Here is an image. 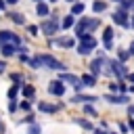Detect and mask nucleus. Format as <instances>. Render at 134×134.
Here are the masks:
<instances>
[{
  "mask_svg": "<svg viewBox=\"0 0 134 134\" xmlns=\"http://www.w3.org/2000/svg\"><path fill=\"white\" fill-rule=\"evenodd\" d=\"M61 29V21H59V13H50V17H46L42 23H40V31L44 38H52L57 36Z\"/></svg>",
  "mask_w": 134,
  "mask_h": 134,
  "instance_id": "f257e3e1",
  "label": "nucleus"
},
{
  "mask_svg": "<svg viewBox=\"0 0 134 134\" xmlns=\"http://www.w3.org/2000/svg\"><path fill=\"white\" fill-rule=\"evenodd\" d=\"M36 59L40 61V65L42 67H46V69H50V71H67V65L63 63V61H59L57 57H52L50 52H40V54H36Z\"/></svg>",
  "mask_w": 134,
  "mask_h": 134,
  "instance_id": "f03ea898",
  "label": "nucleus"
},
{
  "mask_svg": "<svg viewBox=\"0 0 134 134\" xmlns=\"http://www.w3.org/2000/svg\"><path fill=\"white\" fill-rule=\"evenodd\" d=\"M130 71H128V67H126V63H121V61H117V59H107V69L103 71V75H107V77H126Z\"/></svg>",
  "mask_w": 134,
  "mask_h": 134,
  "instance_id": "7ed1b4c3",
  "label": "nucleus"
},
{
  "mask_svg": "<svg viewBox=\"0 0 134 134\" xmlns=\"http://www.w3.org/2000/svg\"><path fill=\"white\" fill-rule=\"evenodd\" d=\"M77 54H82V57H88V54H92L94 52V48H96V38L92 36V34H82V36H77Z\"/></svg>",
  "mask_w": 134,
  "mask_h": 134,
  "instance_id": "20e7f679",
  "label": "nucleus"
},
{
  "mask_svg": "<svg viewBox=\"0 0 134 134\" xmlns=\"http://www.w3.org/2000/svg\"><path fill=\"white\" fill-rule=\"evenodd\" d=\"M4 44H17V46H21V38H19L15 31L2 29V31H0V46H4Z\"/></svg>",
  "mask_w": 134,
  "mask_h": 134,
  "instance_id": "39448f33",
  "label": "nucleus"
},
{
  "mask_svg": "<svg viewBox=\"0 0 134 134\" xmlns=\"http://www.w3.org/2000/svg\"><path fill=\"white\" fill-rule=\"evenodd\" d=\"M107 65V57H94L92 61H90V65H88V69H90V73H94V75H100L103 73V67Z\"/></svg>",
  "mask_w": 134,
  "mask_h": 134,
  "instance_id": "423d86ee",
  "label": "nucleus"
},
{
  "mask_svg": "<svg viewBox=\"0 0 134 134\" xmlns=\"http://www.w3.org/2000/svg\"><path fill=\"white\" fill-rule=\"evenodd\" d=\"M50 46H59V48H73L75 46V38L71 36H59L57 40L50 38Z\"/></svg>",
  "mask_w": 134,
  "mask_h": 134,
  "instance_id": "0eeeda50",
  "label": "nucleus"
},
{
  "mask_svg": "<svg viewBox=\"0 0 134 134\" xmlns=\"http://www.w3.org/2000/svg\"><path fill=\"white\" fill-rule=\"evenodd\" d=\"M96 100H98V96H94V94H82V92L73 94V98H71L73 105H94Z\"/></svg>",
  "mask_w": 134,
  "mask_h": 134,
  "instance_id": "6e6552de",
  "label": "nucleus"
},
{
  "mask_svg": "<svg viewBox=\"0 0 134 134\" xmlns=\"http://www.w3.org/2000/svg\"><path fill=\"white\" fill-rule=\"evenodd\" d=\"M103 98H105L109 105H128V103H130L128 94H115V92H107Z\"/></svg>",
  "mask_w": 134,
  "mask_h": 134,
  "instance_id": "1a4fd4ad",
  "label": "nucleus"
},
{
  "mask_svg": "<svg viewBox=\"0 0 134 134\" xmlns=\"http://www.w3.org/2000/svg\"><path fill=\"white\" fill-rule=\"evenodd\" d=\"M111 19H113V23H115V25H121L124 29H128V27H130V13L115 10V13L111 15Z\"/></svg>",
  "mask_w": 134,
  "mask_h": 134,
  "instance_id": "9d476101",
  "label": "nucleus"
},
{
  "mask_svg": "<svg viewBox=\"0 0 134 134\" xmlns=\"http://www.w3.org/2000/svg\"><path fill=\"white\" fill-rule=\"evenodd\" d=\"M48 92H50L52 96H63V94H65V82L52 80V82L48 84Z\"/></svg>",
  "mask_w": 134,
  "mask_h": 134,
  "instance_id": "9b49d317",
  "label": "nucleus"
},
{
  "mask_svg": "<svg viewBox=\"0 0 134 134\" xmlns=\"http://www.w3.org/2000/svg\"><path fill=\"white\" fill-rule=\"evenodd\" d=\"M113 36H115V31H113V27H105V31H103V44H105V50H113Z\"/></svg>",
  "mask_w": 134,
  "mask_h": 134,
  "instance_id": "f8f14e48",
  "label": "nucleus"
},
{
  "mask_svg": "<svg viewBox=\"0 0 134 134\" xmlns=\"http://www.w3.org/2000/svg\"><path fill=\"white\" fill-rule=\"evenodd\" d=\"M61 107H63V105H50V103H46V100H40V103H38V109L44 111V113H57Z\"/></svg>",
  "mask_w": 134,
  "mask_h": 134,
  "instance_id": "ddd939ff",
  "label": "nucleus"
},
{
  "mask_svg": "<svg viewBox=\"0 0 134 134\" xmlns=\"http://www.w3.org/2000/svg\"><path fill=\"white\" fill-rule=\"evenodd\" d=\"M59 80H61V82H69L71 86H75V84H80V82H82V77H80V75L65 73V71H63V73H59Z\"/></svg>",
  "mask_w": 134,
  "mask_h": 134,
  "instance_id": "4468645a",
  "label": "nucleus"
},
{
  "mask_svg": "<svg viewBox=\"0 0 134 134\" xmlns=\"http://www.w3.org/2000/svg\"><path fill=\"white\" fill-rule=\"evenodd\" d=\"M109 8L107 0H92V13H105Z\"/></svg>",
  "mask_w": 134,
  "mask_h": 134,
  "instance_id": "2eb2a0df",
  "label": "nucleus"
},
{
  "mask_svg": "<svg viewBox=\"0 0 134 134\" xmlns=\"http://www.w3.org/2000/svg\"><path fill=\"white\" fill-rule=\"evenodd\" d=\"M36 15L38 17H50V6L44 4V2H38L36 4Z\"/></svg>",
  "mask_w": 134,
  "mask_h": 134,
  "instance_id": "dca6fc26",
  "label": "nucleus"
},
{
  "mask_svg": "<svg viewBox=\"0 0 134 134\" xmlns=\"http://www.w3.org/2000/svg\"><path fill=\"white\" fill-rule=\"evenodd\" d=\"M17 50H19V46H17V44H4V46H0L2 57H13Z\"/></svg>",
  "mask_w": 134,
  "mask_h": 134,
  "instance_id": "f3484780",
  "label": "nucleus"
},
{
  "mask_svg": "<svg viewBox=\"0 0 134 134\" xmlns=\"http://www.w3.org/2000/svg\"><path fill=\"white\" fill-rule=\"evenodd\" d=\"M80 77H82V82L86 84V88H92V86H96V77H98V75H94V73L88 71V73H84V75H80Z\"/></svg>",
  "mask_w": 134,
  "mask_h": 134,
  "instance_id": "a211bd4d",
  "label": "nucleus"
},
{
  "mask_svg": "<svg viewBox=\"0 0 134 134\" xmlns=\"http://www.w3.org/2000/svg\"><path fill=\"white\" fill-rule=\"evenodd\" d=\"M73 25H75V17H73L71 13H69V15H65V17L61 19V27H63V29H71Z\"/></svg>",
  "mask_w": 134,
  "mask_h": 134,
  "instance_id": "6ab92c4d",
  "label": "nucleus"
},
{
  "mask_svg": "<svg viewBox=\"0 0 134 134\" xmlns=\"http://www.w3.org/2000/svg\"><path fill=\"white\" fill-rule=\"evenodd\" d=\"M8 19L15 25H25V15H21V13H8Z\"/></svg>",
  "mask_w": 134,
  "mask_h": 134,
  "instance_id": "aec40b11",
  "label": "nucleus"
},
{
  "mask_svg": "<svg viewBox=\"0 0 134 134\" xmlns=\"http://www.w3.org/2000/svg\"><path fill=\"white\" fill-rule=\"evenodd\" d=\"M23 88V84H13L8 90H6V96H8V100H13V98H17V94H19V90Z\"/></svg>",
  "mask_w": 134,
  "mask_h": 134,
  "instance_id": "412c9836",
  "label": "nucleus"
},
{
  "mask_svg": "<svg viewBox=\"0 0 134 134\" xmlns=\"http://www.w3.org/2000/svg\"><path fill=\"white\" fill-rule=\"evenodd\" d=\"M84 8H86V6H84V2H80V0H77L75 4H71V15H73V17H82Z\"/></svg>",
  "mask_w": 134,
  "mask_h": 134,
  "instance_id": "4be33fe9",
  "label": "nucleus"
},
{
  "mask_svg": "<svg viewBox=\"0 0 134 134\" xmlns=\"http://www.w3.org/2000/svg\"><path fill=\"white\" fill-rule=\"evenodd\" d=\"M73 121H75L77 126H82L84 130H94V126H92V121H88L86 117H73Z\"/></svg>",
  "mask_w": 134,
  "mask_h": 134,
  "instance_id": "5701e85b",
  "label": "nucleus"
},
{
  "mask_svg": "<svg viewBox=\"0 0 134 134\" xmlns=\"http://www.w3.org/2000/svg\"><path fill=\"white\" fill-rule=\"evenodd\" d=\"M21 92H23V96H25V98H34V94H36V88H34L31 84H23Z\"/></svg>",
  "mask_w": 134,
  "mask_h": 134,
  "instance_id": "b1692460",
  "label": "nucleus"
},
{
  "mask_svg": "<svg viewBox=\"0 0 134 134\" xmlns=\"http://www.w3.org/2000/svg\"><path fill=\"white\" fill-rule=\"evenodd\" d=\"M134 8V0H124V2H119V6H117V10H121V13H130Z\"/></svg>",
  "mask_w": 134,
  "mask_h": 134,
  "instance_id": "393cba45",
  "label": "nucleus"
},
{
  "mask_svg": "<svg viewBox=\"0 0 134 134\" xmlns=\"http://www.w3.org/2000/svg\"><path fill=\"white\" fill-rule=\"evenodd\" d=\"M132 54H130V50H124V48H119L117 50V61H121V63H128V59H130Z\"/></svg>",
  "mask_w": 134,
  "mask_h": 134,
  "instance_id": "a878e982",
  "label": "nucleus"
},
{
  "mask_svg": "<svg viewBox=\"0 0 134 134\" xmlns=\"http://www.w3.org/2000/svg\"><path fill=\"white\" fill-rule=\"evenodd\" d=\"M84 113L86 115H92V117H98V111L94 109V105H84Z\"/></svg>",
  "mask_w": 134,
  "mask_h": 134,
  "instance_id": "bb28decb",
  "label": "nucleus"
},
{
  "mask_svg": "<svg viewBox=\"0 0 134 134\" xmlns=\"http://www.w3.org/2000/svg\"><path fill=\"white\" fill-rule=\"evenodd\" d=\"M25 134H42V126H40V124H31Z\"/></svg>",
  "mask_w": 134,
  "mask_h": 134,
  "instance_id": "cd10ccee",
  "label": "nucleus"
},
{
  "mask_svg": "<svg viewBox=\"0 0 134 134\" xmlns=\"http://www.w3.org/2000/svg\"><path fill=\"white\" fill-rule=\"evenodd\" d=\"M29 36H40V25H27Z\"/></svg>",
  "mask_w": 134,
  "mask_h": 134,
  "instance_id": "c85d7f7f",
  "label": "nucleus"
},
{
  "mask_svg": "<svg viewBox=\"0 0 134 134\" xmlns=\"http://www.w3.org/2000/svg\"><path fill=\"white\" fill-rule=\"evenodd\" d=\"M17 107H19V105H17V100H15V98H13V100H8V105H6V109H8L10 113H15V111H17Z\"/></svg>",
  "mask_w": 134,
  "mask_h": 134,
  "instance_id": "c756f323",
  "label": "nucleus"
},
{
  "mask_svg": "<svg viewBox=\"0 0 134 134\" xmlns=\"http://www.w3.org/2000/svg\"><path fill=\"white\" fill-rule=\"evenodd\" d=\"M109 92H119V94H121L119 84H117V82H111V84H109Z\"/></svg>",
  "mask_w": 134,
  "mask_h": 134,
  "instance_id": "7c9ffc66",
  "label": "nucleus"
},
{
  "mask_svg": "<svg viewBox=\"0 0 134 134\" xmlns=\"http://www.w3.org/2000/svg\"><path fill=\"white\" fill-rule=\"evenodd\" d=\"M21 124H29V126H31V124H36V117H34L31 113H27V115H25V119H23Z\"/></svg>",
  "mask_w": 134,
  "mask_h": 134,
  "instance_id": "2f4dec72",
  "label": "nucleus"
},
{
  "mask_svg": "<svg viewBox=\"0 0 134 134\" xmlns=\"http://www.w3.org/2000/svg\"><path fill=\"white\" fill-rule=\"evenodd\" d=\"M117 128H119V132H121V134H128V130H130V126H128V124H124V121H119V124H117Z\"/></svg>",
  "mask_w": 134,
  "mask_h": 134,
  "instance_id": "473e14b6",
  "label": "nucleus"
},
{
  "mask_svg": "<svg viewBox=\"0 0 134 134\" xmlns=\"http://www.w3.org/2000/svg\"><path fill=\"white\" fill-rule=\"evenodd\" d=\"M19 107H21L23 111H29V109H31V103H29V100H21V103H19Z\"/></svg>",
  "mask_w": 134,
  "mask_h": 134,
  "instance_id": "72a5a7b5",
  "label": "nucleus"
},
{
  "mask_svg": "<svg viewBox=\"0 0 134 134\" xmlns=\"http://www.w3.org/2000/svg\"><path fill=\"white\" fill-rule=\"evenodd\" d=\"M29 67H31V69H40L42 65H40V61H38V59H31V61H29Z\"/></svg>",
  "mask_w": 134,
  "mask_h": 134,
  "instance_id": "f704fd0d",
  "label": "nucleus"
},
{
  "mask_svg": "<svg viewBox=\"0 0 134 134\" xmlns=\"http://www.w3.org/2000/svg\"><path fill=\"white\" fill-rule=\"evenodd\" d=\"M10 80H13L15 84H21V82H23V77H21L19 73H10Z\"/></svg>",
  "mask_w": 134,
  "mask_h": 134,
  "instance_id": "c9c22d12",
  "label": "nucleus"
},
{
  "mask_svg": "<svg viewBox=\"0 0 134 134\" xmlns=\"http://www.w3.org/2000/svg\"><path fill=\"white\" fill-rule=\"evenodd\" d=\"M126 80H128L130 84H134V73H128V75H126Z\"/></svg>",
  "mask_w": 134,
  "mask_h": 134,
  "instance_id": "e433bc0d",
  "label": "nucleus"
},
{
  "mask_svg": "<svg viewBox=\"0 0 134 134\" xmlns=\"http://www.w3.org/2000/svg\"><path fill=\"white\" fill-rule=\"evenodd\" d=\"M6 6H8V4H6V0H0V13H2Z\"/></svg>",
  "mask_w": 134,
  "mask_h": 134,
  "instance_id": "4c0bfd02",
  "label": "nucleus"
},
{
  "mask_svg": "<svg viewBox=\"0 0 134 134\" xmlns=\"http://www.w3.org/2000/svg\"><path fill=\"white\" fill-rule=\"evenodd\" d=\"M128 50H130V54H132V57H134V40H132V42H130V46H128Z\"/></svg>",
  "mask_w": 134,
  "mask_h": 134,
  "instance_id": "58836bf2",
  "label": "nucleus"
},
{
  "mask_svg": "<svg viewBox=\"0 0 134 134\" xmlns=\"http://www.w3.org/2000/svg\"><path fill=\"white\" fill-rule=\"evenodd\" d=\"M6 4L8 6H15V4H19V0H6Z\"/></svg>",
  "mask_w": 134,
  "mask_h": 134,
  "instance_id": "ea45409f",
  "label": "nucleus"
},
{
  "mask_svg": "<svg viewBox=\"0 0 134 134\" xmlns=\"http://www.w3.org/2000/svg\"><path fill=\"white\" fill-rule=\"evenodd\" d=\"M4 67H6V63H4V61H0V73H4Z\"/></svg>",
  "mask_w": 134,
  "mask_h": 134,
  "instance_id": "a19ab883",
  "label": "nucleus"
},
{
  "mask_svg": "<svg viewBox=\"0 0 134 134\" xmlns=\"http://www.w3.org/2000/svg\"><path fill=\"white\" fill-rule=\"evenodd\" d=\"M128 126H130V128H134V119H132V115H130V119H128Z\"/></svg>",
  "mask_w": 134,
  "mask_h": 134,
  "instance_id": "79ce46f5",
  "label": "nucleus"
},
{
  "mask_svg": "<svg viewBox=\"0 0 134 134\" xmlns=\"http://www.w3.org/2000/svg\"><path fill=\"white\" fill-rule=\"evenodd\" d=\"M130 27H132V29H134V15H132V17H130Z\"/></svg>",
  "mask_w": 134,
  "mask_h": 134,
  "instance_id": "37998d69",
  "label": "nucleus"
},
{
  "mask_svg": "<svg viewBox=\"0 0 134 134\" xmlns=\"http://www.w3.org/2000/svg\"><path fill=\"white\" fill-rule=\"evenodd\" d=\"M65 2H67V4H75L77 0H65Z\"/></svg>",
  "mask_w": 134,
  "mask_h": 134,
  "instance_id": "c03bdc74",
  "label": "nucleus"
},
{
  "mask_svg": "<svg viewBox=\"0 0 134 134\" xmlns=\"http://www.w3.org/2000/svg\"><path fill=\"white\" fill-rule=\"evenodd\" d=\"M0 134H4V126H2V121H0Z\"/></svg>",
  "mask_w": 134,
  "mask_h": 134,
  "instance_id": "a18cd8bd",
  "label": "nucleus"
},
{
  "mask_svg": "<svg viewBox=\"0 0 134 134\" xmlns=\"http://www.w3.org/2000/svg\"><path fill=\"white\" fill-rule=\"evenodd\" d=\"M111 2H117V4H119V2H124V0H111Z\"/></svg>",
  "mask_w": 134,
  "mask_h": 134,
  "instance_id": "49530a36",
  "label": "nucleus"
},
{
  "mask_svg": "<svg viewBox=\"0 0 134 134\" xmlns=\"http://www.w3.org/2000/svg\"><path fill=\"white\" fill-rule=\"evenodd\" d=\"M31 2H36V4H38V2H42V0H31Z\"/></svg>",
  "mask_w": 134,
  "mask_h": 134,
  "instance_id": "de8ad7c7",
  "label": "nucleus"
},
{
  "mask_svg": "<svg viewBox=\"0 0 134 134\" xmlns=\"http://www.w3.org/2000/svg\"><path fill=\"white\" fill-rule=\"evenodd\" d=\"M48 2H52V4H54V2H59V0H48Z\"/></svg>",
  "mask_w": 134,
  "mask_h": 134,
  "instance_id": "09e8293b",
  "label": "nucleus"
},
{
  "mask_svg": "<svg viewBox=\"0 0 134 134\" xmlns=\"http://www.w3.org/2000/svg\"><path fill=\"white\" fill-rule=\"evenodd\" d=\"M109 134H117V132H109Z\"/></svg>",
  "mask_w": 134,
  "mask_h": 134,
  "instance_id": "8fccbe9b",
  "label": "nucleus"
},
{
  "mask_svg": "<svg viewBox=\"0 0 134 134\" xmlns=\"http://www.w3.org/2000/svg\"><path fill=\"white\" fill-rule=\"evenodd\" d=\"M132 10H134V8H132Z\"/></svg>",
  "mask_w": 134,
  "mask_h": 134,
  "instance_id": "3c124183",
  "label": "nucleus"
}]
</instances>
